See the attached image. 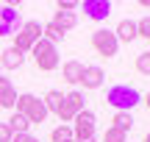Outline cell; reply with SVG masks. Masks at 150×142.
<instances>
[{
    "mask_svg": "<svg viewBox=\"0 0 150 142\" xmlns=\"http://www.w3.org/2000/svg\"><path fill=\"white\" fill-rule=\"evenodd\" d=\"M136 70H139L142 75H150V53H147V50L136 56Z\"/></svg>",
    "mask_w": 150,
    "mask_h": 142,
    "instance_id": "obj_21",
    "label": "cell"
},
{
    "mask_svg": "<svg viewBox=\"0 0 150 142\" xmlns=\"http://www.w3.org/2000/svg\"><path fill=\"white\" fill-rule=\"evenodd\" d=\"M147 137H150V134H147Z\"/></svg>",
    "mask_w": 150,
    "mask_h": 142,
    "instance_id": "obj_33",
    "label": "cell"
},
{
    "mask_svg": "<svg viewBox=\"0 0 150 142\" xmlns=\"http://www.w3.org/2000/svg\"><path fill=\"white\" fill-rule=\"evenodd\" d=\"M145 106H147V109H150V92L145 95Z\"/></svg>",
    "mask_w": 150,
    "mask_h": 142,
    "instance_id": "obj_28",
    "label": "cell"
},
{
    "mask_svg": "<svg viewBox=\"0 0 150 142\" xmlns=\"http://www.w3.org/2000/svg\"><path fill=\"white\" fill-rule=\"evenodd\" d=\"M75 9H78L75 0H59V3H56V11H75Z\"/></svg>",
    "mask_w": 150,
    "mask_h": 142,
    "instance_id": "obj_23",
    "label": "cell"
},
{
    "mask_svg": "<svg viewBox=\"0 0 150 142\" xmlns=\"http://www.w3.org/2000/svg\"><path fill=\"white\" fill-rule=\"evenodd\" d=\"M31 56H33V61H36V67L42 72H53L56 67H59V50H56V45H50L47 39H39L31 48Z\"/></svg>",
    "mask_w": 150,
    "mask_h": 142,
    "instance_id": "obj_4",
    "label": "cell"
},
{
    "mask_svg": "<svg viewBox=\"0 0 150 142\" xmlns=\"http://www.w3.org/2000/svg\"><path fill=\"white\" fill-rule=\"evenodd\" d=\"M92 48H95L100 56L111 59V56H117L120 42H117V36H114V31H108V28H97V31L92 33Z\"/></svg>",
    "mask_w": 150,
    "mask_h": 142,
    "instance_id": "obj_6",
    "label": "cell"
},
{
    "mask_svg": "<svg viewBox=\"0 0 150 142\" xmlns=\"http://www.w3.org/2000/svg\"><path fill=\"white\" fill-rule=\"evenodd\" d=\"M106 103L114 106L117 111H131L136 103H142V95H139V89L128 87V84H114L106 92Z\"/></svg>",
    "mask_w": 150,
    "mask_h": 142,
    "instance_id": "obj_1",
    "label": "cell"
},
{
    "mask_svg": "<svg viewBox=\"0 0 150 142\" xmlns=\"http://www.w3.org/2000/svg\"><path fill=\"white\" fill-rule=\"evenodd\" d=\"M22 61H25V56H22L20 50H14V48L0 53V67H3V70H20Z\"/></svg>",
    "mask_w": 150,
    "mask_h": 142,
    "instance_id": "obj_13",
    "label": "cell"
},
{
    "mask_svg": "<svg viewBox=\"0 0 150 142\" xmlns=\"http://www.w3.org/2000/svg\"><path fill=\"white\" fill-rule=\"evenodd\" d=\"M81 9H83V14L89 17V20H106L108 14H111V3L108 0H83V3H78Z\"/></svg>",
    "mask_w": 150,
    "mask_h": 142,
    "instance_id": "obj_8",
    "label": "cell"
},
{
    "mask_svg": "<svg viewBox=\"0 0 150 142\" xmlns=\"http://www.w3.org/2000/svg\"><path fill=\"white\" fill-rule=\"evenodd\" d=\"M78 111H83V92L72 89V92L64 95V106H61V111H59V120L64 123V126H70Z\"/></svg>",
    "mask_w": 150,
    "mask_h": 142,
    "instance_id": "obj_7",
    "label": "cell"
},
{
    "mask_svg": "<svg viewBox=\"0 0 150 142\" xmlns=\"http://www.w3.org/2000/svg\"><path fill=\"white\" fill-rule=\"evenodd\" d=\"M11 137H14V134H11V128L6 126V123H0V142H11Z\"/></svg>",
    "mask_w": 150,
    "mask_h": 142,
    "instance_id": "obj_24",
    "label": "cell"
},
{
    "mask_svg": "<svg viewBox=\"0 0 150 142\" xmlns=\"http://www.w3.org/2000/svg\"><path fill=\"white\" fill-rule=\"evenodd\" d=\"M6 126L11 128V134H28V128H31V123H28L25 114H20V111H14V114L8 117V123Z\"/></svg>",
    "mask_w": 150,
    "mask_h": 142,
    "instance_id": "obj_16",
    "label": "cell"
},
{
    "mask_svg": "<svg viewBox=\"0 0 150 142\" xmlns=\"http://www.w3.org/2000/svg\"><path fill=\"white\" fill-rule=\"evenodd\" d=\"M50 139L53 142H72V128L61 123V126H56L53 131H50Z\"/></svg>",
    "mask_w": 150,
    "mask_h": 142,
    "instance_id": "obj_19",
    "label": "cell"
},
{
    "mask_svg": "<svg viewBox=\"0 0 150 142\" xmlns=\"http://www.w3.org/2000/svg\"><path fill=\"white\" fill-rule=\"evenodd\" d=\"M11 142H39V139L33 137V134H14V137H11Z\"/></svg>",
    "mask_w": 150,
    "mask_h": 142,
    "instance_id": "obj_25",
    "label": "cell"
},
{
    "mask_svg": "<svg viewBox=\"0 0 150 142\" xmlns=\"http://www.w3.org/2000/svg\"><path fill=\"white\" fill-rule=\"evenodd\" d=\"M50 22H53L56 28H61V31L67 33L70 28H75V25H78V17H75V11H56Z\"/></svg>",
    "mask_w": 150,
    "mask_h": 142,
    "instance_id": "obj_14",
    "label": "cell"
},
{
    "mask_svg": "<svg viewBox=\"0 0 150 142\" xmlns=\"http://www.w3.org/2000/svg\"><path fill=\"white\" fill-rule=\"evenodd\" d=\"M136 36H142V39L150 42V17H142V20L136 22Z\"/></svg>",
    "mask_w": 150,
    "mask_h": 142,
    "instance_id": "obj_22",
    "label": "cell"
},
{
    "mask_svg": "<svg viewBox=\"0 0 150 142\" xmlns=\"http://www.w3.org/2000/svg\"><path fill=\"white\" fill-rule=\"evenodd\" d=\"M39 39H42V22L28 20V22H22V28L14 33V45H11V48L25 56V53H31V48L39 42Z\"/></svg>",
    "mask_w": 150,
    "mask_h": 142,
    "instance_id": "obj_3",
    "label": "cell"
},
{
    "mask_svg": "<svg viewBox=\"0 0 150 142\" xmlns=\"http://www.w3.org/2000/svg\"><path fill=\"white\" fill-rule=\"evenodd\" d=\"M139 6H142V9H150V0H142Z\"/></svg>",
    "mask_w": 150,
    "mask_h": 142,
    "instance_id": "obj_27",
    "label": "cell"
},
{
    "mask_svg": "<svg viewBox=\"0 0 150 142\" xmlns=\"http://www.w3.org/2000/svg\"><path fill=\"white\" fill-rule=\"evenodd\" d=\"M83 142H97V139H95V137H92V139H83Z\"/></svg>",
    "mask_w": 150,
    "mask_h": 142,
    "instance_id": "obj_29",
    "label": "cell"
},
{
    "mask_svg": "<svg viewBox=\"0 0 150 142\" xmlns=\"http://www.w3.org/2000/svg\"><path fill=\"white\" fill-rule=\"evenodd\" d=\"M14 103H17V89H14V84H11L8 78L0 75V106H3V109H14Z\"/></svg>",
    "mask_w": 150,
    "mask_h": 142,
    "instance_id": "obj_11",
    "label": "cell"
},
{
    "mask_svg": "<svg viewBox=\"0 0 150 142\" xmlns=\"http://www.w3.org/2000/svg\"><path fill=\"white\" fill-rule=\"evenodd\" d=\"M147 53H150V50H147Z\"/></svg>",
    "mask_w": 150,
    "mask_h": 142,
    "instance_id": "obj_32",
    "label": "cell"
},
{
    "mask_svg": "<svg viewBox=\"0 0 150 142\" xmlns=\"http://www.w3.org/2000/svg\"><path fill=\"white\" fill-rule=\"evenodd\" d=\"M103 81H106V72H103V67L97 64H89L83 67V75H81V84H83V89H100Z\"/></svg>",
    "mask_w": 150,
    "mask_h": 142,
    "instance_id": "obj_9",
    "label": "cell"
},
{
    "mask_svg": "<svg viewBox=\"0 0 150 142\" xmlns=\"http://www.w3.org/2000/svg\"><path fill=\"white\" fill-rule=\"evenodd\" d=\"M42 103H45V109H47V114L53 111L56 117H59V111H61V106H64V95L59 92V89H50L47 95L42 98Z\"/></svg>",
    "mask_w": 150,
    "mask_h": 142,
    "instance_id": "obj_15",
    "label": "cell"
},
{
    "mask_svg": "<svg viewBox=\"0 0 150 142\" xmlns=\"http://www.w3.org/2000/svg\"><path fill=\"white\" fill-rule=\"evenodd\" d=\"M103 142H128V134L117 131V128H106V134H103Z\"/></svg>",
    "mask_w": 150,
    "mask_h": 142,
    "instance_id": "obj_20",
    "label": "cell"
},
{
    "mask_svg": "<svg viewBox=\"0 0 150 142\" xmlns=\"http://www.w3.org/2000/svg\"><path fill=\"white\" fill-rule=\"evenodd\" d=\"M64 36H67V33L61 31V28H56L53 22H47V25H42V39H47L50 45H59V42H64Z\"/></svg>",
    "mask_w": 150,
    "mask_h": 142,
    "instance_id": "obj_17",
    "label": "cell"
},
{
    "mask_svg": "<svg viewBox=\"0 0 150 142\" xmlns=\"http://www.w3.org/2000/svg\"><path fill=\"white\" fill-rule=\"evenodd\" d=\"M8 33H11V31H6V28H3V22H0V36H8Z\"/></svg>",
    "mask_w": 150,
    "mask_h": 142,
    "instance_id": "obj_26",
    "label": "cell"
},
{
    "mask_svg": "<svg viewBox=\"0 0 150 142\" xmlns=\"http://www.w3.org/2000/svg\"><path fill=\"white\" fill-rule=\"evenodd\" d=\"M17 111L20 114H25L28 117V123H45V117H47V109H45V103H42V98H36V95H31V92H22V95H17Z\"/></svg>",
    "mask_w": 150,
    "mask_h": 142,
    "instance_id": "obj_2",
    "label": "cell"
},
{
    "mask_svg": "<svg viewBox=\"0 0 150 142\" xmlns=\"http://www.w3.org/2000/svg\"><path fill=\"white\" fill-rule=\"evenodd\" d=\"M145 142H150V137H145Z\"/></svg>",
    "mask_w": 150,
    "mask_h": 142,
    "instance_id": "obj_30",
    "label": "cell"
},
{
    "mask_svg": "<svg viewBox=\"0 0 150 142\" xmlns=\"http://www.w3.org/2000/svg\"><path fill=\"white\" fill-rule=\"evenodd\" d=\"M114 126L111 128H117V131H122V134H128L131 131V126H134V117H131V111H117L114 114Z\"/></svg>",
    "mask_w": 150,
    "mask_h": 142,
    "instance_id": "obj_18",
    "label": "cell"
},
{
    "mask_svg": "<svg viewBox=\"0 0 150 142\" xmlns=\"http://www.w3.org/2000/svg\"><path fill=\"white\" fill-rule=\"evenodd\" d=\"M0 72H3V67H0Z\"/></svg>",
    "mask_w": 150,
    "mask_h": 142,
    "instance_id": "obj_31",
    "label": "cell"
},
{
    "mask_svg": "<svg viewBox=\"0 0 150 142\" xmlns=\"http://www.w3.org/2000/svg\"><path fill=\"white\" fill-rule=\"evenodd\" d=\"M95 114H92L89 109H83V111H78L75 114V120H72V142H83V139H92L95 137Z\"/></svg>",
    "mask_w": 150,
    "mask_h": 142,
    "instance_id": "obj_5",
    "label": "cell"
},
{
    "mask_svg": "<svg viewBox=\"0 0 150 142\" xmlns=\"http://www.w3.org/2000/svg\"><path fill=\"white\" fill-rule=\"evenodd\" d=\"M61 75H64L67 84H81V75H83V64L78 59H70L61 64Z\"/></svg>",
    "mask_w": 150,
    "mask_h": 142,
    "instance_id": "obj_10",
    "label": "cell"
},
{
    "mask_svg": "<svg viewBox=\"0 0 150 142\" xmlns=\"http://www.w3.org/2000/svg\"><path fill=\"white\" fill-rule=\"evenodd\" d=\"M114 36H117V42L131 45L136 39V20H122L117 28H114Z\"/></svg>",
    "mask_w": 150,
    "mask_h": 142,
    "instance_id": "obj_12",
    "label": "cell"
}]
</instances>
